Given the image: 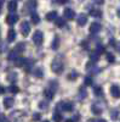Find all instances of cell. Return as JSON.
I'll list each match as a JSON object with an SVG mask.
<instances>
[{
  "instance_id": "obj_2",
  "label": "cell",
  "mask_w": 120,
  "mask_h": 122,
  "mask_svg": "<svg viewBox=\"0 0 120 122\" xmlns=\"http://www.w3.org/2000/svg\"><path fill=\"white\" fill-rule=\"evenodd\" d=\"M63 68H64V65L61 60H58V59H55L52 61V64H51V70L53 71L57 75H61L63 72Z\"/></svg>"
},
{
  "instance_id": "obj_34",
  "label": "cell",
  "mask_w": 120,
  "mask_h": 122,
  "mask_svg": "<svg viewBox=\"0 0 120 122\" xmlns=\"http://www.w3.org/2000/svg\"><path fill=\"white\" fill-rule=\"evenodd\" d=\"M86 95H87L86 90H84L83 88H80V99H84V98H86Z\"/></svg>"
},
{
  "instance_id": "obj_44",
  "label": "cell",
  "mask_w": 120,
  "mask_h": 122,
  "mask_svg": "<svg viewBox=\"0 0 120 122\" xmlns=\"http://www.w3.org/2000/svg\"><path fill=\"white\" fill-rule=\"evenodd\" d=\"M111 45L112 46H115V40L114 39H111Z\"/></svg>"
},
{
  "instance_id": "obj_6",
  "label": "cell",
  "mask_w": 120,
  "mask_h": 122,
  "mask_svg": "<svg viewBox=\"0 0 120 122\" xmlns=\"http://www.w3.org/2000/svg\"><path fill=\"white\" fill-rule=\"evenodd\" d=\"M58 107L63 110V111H67V112H71L73 111V104L72 103H59L58 104Z\"/></svg>"
},
{
  "instance_id": "obj_43",
  "label": "cell",
  "mask_w": 120,
  "mask_h": 122,
  "mask_svg": "<svg viewBox=\"0 0 120 122\" xmlns=\"http://www.w3.org/2000/svg\"><path fill=\"white\" fill-rule=\"evenodd\" d=\"M68 0H57V3L58 4H64V3H67Z\"/></svg>"
},
{
  "instance_id": "obj_9",
  "label": "cell",
  "mask_w": 120,
  "mask_h": 122,
  "mask_svg": "<svg viewBox=\"0 0 120 122\" xmlns=\"http://www.w3.org/2000/svg\"><path fill=\"white\" fill-rule=\"evenodd\" d=\"M63 16H64L66 20H73L74 16H75V12L73 11L72 9H66L63 11Z\"/></svg>"
},
{
  "instance_id": "obj_15",
  "label": "cell",
  "mask_w": 120,
  "mask_h": 122,
  "mask_svg": "<svg viewBox=\"0 0 120 122\" xmlns=\"http://www.w3.org/2000/svg\"><path fill=\"white\" fill-rule=\"evenodd\" d=\"M26 62H27V59H24V57H17L16 60H15V66H17V67H23L24 65H26Z\"/></svg>"
},
{
  "instance_id": "obj_35",
  "label": "cell",
  "mask_w": 120,
  "mask_h": 122,
  "mask_svg": "<svg viewBox=\"0 0 120 122\" xmlns=\"http://www.w3.org/2000/svg\"><path fill=\"white\" fill-rule=\"evenodd\" d=\"M96 51H97L98 54L104 53V46H103V45H98V46H97V49H96Z\"/></svg>"
},
{
  "instance_id": "obj_25",
  "label": "cell",
  "mask_w": 120,
  "mask_h": 122,
  "mask_svg": "<svg viewBox=\"0 0 120 122\" xmlns=\"http://www.w3.org/2000/svg\"><path fill=\"white\" fill-rule=\"evenodd\" d=\"M52 120H53L55 122H61V121L63 120V117H62V115L59 114V112L55 111V114H53V116H52Z\"/></svg>"
},
{
  "instance_id": "obj_32",
  "label": "cell",
  "mask_w": 120,
  "mask_h": 122,
  "mask_svg": "<svg viewBox=\"0 0 120 122\" xmlns=\"http://www.w3.org/2000/svg\"><path fill=\"white\" fill-rule=\"evenodd\" d=\"M39 107L41 110H46L49 107V104L46 103V101H40V103H39Z\"/></svg>"
},
{
  "instance_id": "obj_21",
  "label": "cell",
  "mask_w": 120,
  "mask_h": 122,
  "mask_svg": "<svg viewBox=\"0 0 120 122\" xmlns=\"http://www.w3.org/2000/svg\"><path fill=\"white\" fill-rule=\"evenodd\" d=\"M31 18H32V22H33L34 25H38V23L40 22V17H39V15H38L35 11H33V12L31 14Z\"/></svg>"
},
{
  "instance_id": "obj_40",
  "label": "cell",
  "mask_w": 120,
  "mask_h": 122,
  "mask_svg": "<svg viewBox=\"0 0 120 122\" xmlns=\"http://www.w3.org/2000/svg\"><path fill=\"white\" fill-rule=\"evenodd\" d=\"M92 1H93L95 4H97V5H102V4H104V0H92Z\"/></svg>"
},
{
  "instance_id": "obj_37",
  "label": "cell",
  "mask_w": 120,
  "mask_h": 122,
  "mask_svg": "<svg viewBox=\"0 0 120 122\" xmlns=\"http://www.w3.org/2000/svg\"><path fill=\"white\" fill-rule=\"evenodd\" d=\"M40 118H41V115L40 114H34L33 115V121H39Z\"/></svg>"
},
{
  "instance_id": "obj_49",
  "label": "cell",
  "mask_w": 120,
  "mask_h": 122,
  "mask_svg": "<svg viewBox=\"0 0 120 122\" xmlns=\"http://www.w3.org/2000/svg\"><path fill=\"white\" fill-rule=\"evenodd\" d=\"M43 122H49V121H43Z\"/></svg>"
},
{
  "instance_id": "obj_33",
  "label": "cell",
  "mask_w": 120,
  "mask_h": 122,
  "mask_svg": "<svg viewBox=\"0 0 120 122\" xmlns=\"http://www.w3.org/2000/svg\"><path fill=\"white\" fill-rule=\"evenodd\" d=\"M16 78H17V75H16V73H10V75L7 76V79L10 81V82H15Z\"/></svg>"
},
{
  "instance_id": "obj_3",
  "label": "cell",
  "mask_w": 120,
  "mask_h": 122,
  "mask_svg": "<svg viewBox=\"0 0 120 122\" xmlns=\"http://www.w3.org/2000/svg\"><path fill=\"white\" fill-rule=\"evenodd\" d=\"M19 20V16L15 12H10L7 16H6V23L10 25V26H13L15 23H17V21Z\"/></svg>"
},
{
  "instance_id": "obj_16",
  "label": "cell",
  "mask_w": 120,
  "mask_h": 122,
  "mask_svg": "<svg viewBox=\"0 0 120 122\" xmlns=\"http://www.w3.org/2000/svg\"><path fill=\"white\" fill-rule=\"evenodd\" d=\"M13 104H15L13 98H5V99H4V106H5L6 109L12 107V106H13Z\"/></svg>"
},
{
  "instance_id": "obj_17",
  "label": "cell",
  "mask_w": 120,
  "mask_h": 122,
  "mask_svg": "<svg viewBox=\"0 0 120 122\" xmlns=\"http://www.w3.org/2000/svg\"><path fill=\"white\" fill-rule=\"evenodd\" d=\"M45 18L47 20V21H55V20L57 18V11H50V12H47Z\"/></svg>"
},
{
  "instance_id": "obj_42",
  "label": "cell",
  "mask_w": 120,
  "mask_h": 122,
  "mask_svg": "<svg viewBox=\"0 0 120 122\" xmlns=\"http://www.w3.org/2000/svg\"><path fill=\"white\" fill-rule=\"evenodd\" d=\"M4 93H5V88L0 86V95H1V94H4Z\"/></svg>"
},
{
  "instance_id": "obj_45",
  "label": "cell",
  "mask_w": 120,
  "mask_h": 122,
  "mask_svg": "<svg viewBox=\"0 0 120 122\" xmlns=\"http://www.w3.org/2000/svg\"><path fill=\"white\" fill-rule=\"evenodd\" d=\"M66 122H74V120H71V118H68V120H66Z\"/></svg>"
},
{
  "instance_id": "obj_28",
  "label": "cell",
  "mask_w": 120,
  "mask_h": 122,
  "mask_svg": "<svg viewBox=\"0 0 120 122\" xmlns=\"http://www.w3.org/2000/svg\"><path fill=\"white\" fill-rule=\"evenodd\" d=\"M93 94H95L96 97H102V94H103L102 88H101V87H95V88H93Z\"/></svg>"
},
{
  "instance_id": "obj_29",
  "label": "cell",
  "mask_w": 120,
  "mask_h": 122,
  "mask_svg": "<svg viewBox=\"0 0 120 122\" xmlns=\"http://www.w3.org/2000/svg\"><path fill=\"white\" fill-rule=\"evenodd\" d=\"M106 57H107V61H108V62H111V64H113L114 61H115V56L112 53H107L106 54Z\"/></svg>"
},
{
  "instance_id": "obj_5",
  "label": "cell",
  "mask_w": 120,
  "mask_h": 122,
  "mask_svg": "<svg viewBox=\"0 0 120 122\" xmlns=\"http://www.w3.org/2000/svg\"><path fill=\"white\" fill-rule=\"evenodd\" d=\"M29 32H31V26H29V23L27 21H23L21 23V33H22V36L27 37L29 34Z\"/></svg>"
},
{
  "instance_id": "obj_7",
  "label": "cell",
  "mask_w": 120,
  "mask_h": 122,
  "mask_svg": "<svg viewBox=\"0 0 120 122\" xmlns=\"http://www.w3.org/2000/svg\"><path fill=\"white\" fill-rule=\"evenodd\" d=\"M101 28H102L101 23H98V22H93L91 26H90V33H91V34H96V33H98L99 30H101Z\"/></svg>"
},
{
  "instance_id": "obj_26",
  "label": "cell",
  "mask_w": 120,
  "mask_h": 122,
  "mask_svg": "<svg viewBox=\"0 0 120 122\" xmlns=\"http://www.w3.org/2000/svg\"><path fill=\"white\" fill-rule=\"evenodd\" d=\"M55 25H56L57 27H63V26L66 25V22H64V20H63V18L57 17V18L55 20Z\"/></svg>"
},
{
  "instance_id": "obj_12",
  "label": "cell",
  "mask_w": 120,
  "mask_h": 122,
  "mask_svg": "<svg viewBox=\"0 0 120 122\" xmlns=\"http://www.w3.org/2000/svg\"><path fill=\"white\" fill-rule=\"evenodd\" d=\"M44 97L47 99V100H52L53 97H55V90L53 89H45L44 90Z\"/></svg>"
},
{
  "instance_id": "obj_48",
  "label": "cell",
  "mask_w": 120,
  "mask_h": 122,
  "mask_svg": "<svg viewBox=\"0 0 120 122\" xmlns=\"http://www.w3.org/2000/svg\"><path fill=\"white\" fill-rule=\"evenodd\" d=\"M0 14H1V5H0Z\"/></svg>"
},
{
  "instance_id": "obj_24",
  "label": "cell",
  "mask_w": 120,
  "mask_h": 122,
  "mask_svg": "<svg viewBox=\"0 0 120 122\" xmlns=\"http://www.w3.org/2000/svg\"><path fill=\"white\" fill-rule=\"evenodd\" d=\"M7 90L10 92V93H12V94H17L18 92H19V88L17 86H15V84H11V86L7 88Z\"/></svg>"
},
{
  "instance_id": "obj_36",
  "label": "cell",
  "mask_w": 120,
  "mask_h": 122,
  "mask_svg": "<svg viewBox=\"0 0 120 122\" xmlns=\"http://www.w3.org/2000/svg\"><path fill=\"white\" fill-rule=\"evenodd\" d=\"M118 116H119V111L118 110H115V111H113V112H112V118L113 120H116Z\"/></svg>"
},
{
  "instance_id": "obj_14",
  "label": "cell",
  "mask_w": 120,
  "mask_h": 122,
  "mask_svg": "<svg viewBox=\"0 0 120 122\" xmlns=\"http://www.w3.org/2000/svg\"><path fill=\"white\" fill-rule=\"evenodd\" d=\"M87 22V16L85 14H80L78 16V25L79 26H85Z\"/></svg>"
},
{
  "instance_id": "obj_10",
  "label": "cell",
  "mask_w": 120,
  "mask_h": 122,
  "mask_svg": "<svg viewBox=\"0 0 120 122\" xmlns=\"http://www.w3.org/2000/svg\"><path fill=\"white\" fill-rule=\"evenodd\" d=\"M111 94L114 98H120V88L116 84H114V86L111 87Z\"/></svg>"
},
{
  "instance_id": "obj_18",
  "label": "cell",
  "mask_w": 120,
  "mask_h": 122,
  "mask_svg": "<svg viewBox=\"0 0 120 122\" xmlns=\"http://www.w3.org/2000/svg\"><path fill=\"white\" fill-rule=\"evenodd\" d=\"M91 111H92L95 115H99V114H102V107L99 106L98 104H93L91 106Z\"/></svg>"
},
{
  "instance_id": "obj_13",
  "label": "cell",
  "mask_w": 120,
  "mask_h": 122,
  "mask_svg": "<svg viewBox=\"0 0 120 122\" xmlns=\"http://www.w3.org/2000/svg\"><path fill=\"white\" fill-rule=\"evenodd\" d=\"M15 39H16V30L11 28L10 30H7V43L13 42Z\"/></svg>"
},
{
  "instance_id": "obj_22",
  "label": "cell",
  "mask_w": 120,
  "mask_h": 122,
  "mask_svg": "<svg viewBox=\"0 0 120 122\" xmlns=\"http://www.w3.org/2000/svg\"><path fill=\"white\" fill-rule=\"evenodd\" d=\"M90 15L93 16V17H101L102 16V11L98 9H91L90 10Z\"/></svg>"
},
{
  "instance_id": "obj_41",
  "label": "cell",
  "mask_w": 120,
  "mask_h": 122,
  "mask_svg": "<svg viewBox=\"0 0 120 122\" xmlns=\"http://www.w3.org/2000/svg\"><path fill=\"white\" fill-rule=\"evenodd\" d=\"M91 122H107L104 118H95V120H91Z\"/></svg>"
},
{
  "instance_id": "obj_38",
  "label": "cell",
  "mask_w": 120,
  "mask_h": 122,
  "mask_svg": "<svg viewBox=\"0 0 120 122\" xmlns=\"http://www.w3.org/2000/svg\"><path fill=\"white\" fill-rule=\"evenodd\" d=\"M0 122H9V120L5 117V115L3 114H0Z\"/></svg>"
},
{
  "instance_id": "obj_47",
  "label": "cell",
  "mask_w": 120,
  "mask_h": 122,
  "mask_svg": "<svg viewBox=\"0 0 120 122\" xmlns=\"http://www.w3.org/2000/svg\"><path fill=\"white\" fill-rule=\"evenodd\" d=\"M3 3H4V0H0V5H1Z\"/></svg>"
},
{
  "instance_id": "obj_46",
  "label": "cell",
  "mask_w": 120,
  "mask_h": 122,
  "mask_svg": "<svg viewBox=\"0 0 120 122\" xmlns=\"http://www.w3.org/2000/svg\"><path fill=\"white\" fill-rule=\"evenodd\" d=\"M118 16H119V17H120V9H119V10H118Z\"/></svg>"
},
{
  "instance_id": "obj_11",
  "label": "cell",
  "mask_w": 120,
  "mask_h": 122,
  "mask_svg": "<svg viewBox=\"0 0 120 122\" xmlns=\"http://www.w3.org/2000/svg\"><path fill=\"white\" fill-rule=\"evenodd\" d=\"M7 10L10 12H15L17 10V1H15V0H10V1H7Z\"/></svg>"
},
{
  "instance_id": "obj_20",
  "label": "cell",
  "mask_w": 120,
  "mask_h": 122,
  "mask_svg": "<svg viewBox=\"0 0 120 122\" xmlns=\"http://www.w3.org/2000/svg\"><path fill=\"white\" fill-rule=\"evenodd\" d=\"M33 75L36 77V78H41L44 76V72H43V68L40 67H36V68H33Z\"/></svg>"
},
{
  "instance_id": "obj_31",
  "label": "cell",
  "mask_w": 120,
  "mask_h": 122,
  "mask_svg": "<svg viewBox=\"0 0 120 122\" xmlns=\"http://www.w3.org/2000/svg\"><path fill=\"white\" fill-rule=\"evenodd\" d=\"M84 84L85 86H92V78L91 77H85V79H84Z\"/></svg>"
},
{
  "instance_id": "obj_23",
  "label": "cell",
  "mask_w": 120,
  "mask_h": 122,
  "mask_svg": "<svg viewBox=\"0 0 120 122\" xmlns=\"http://www.w3.org/2000/svg\"><path fill=\"white\" fill-rule=\"evenodd\" d=\"M32 67H33V60H27V62L24 65V68H26V72H31L32 71Z\"/></svg>"
},
{
  "instance_id": "obj_4",
  "label": "cell",
  "mask_w": 120,
  "mask_h": 122,
  "mask_svg": "<svg viewBox=\"0 0 120 122\" xmlns=\"http://www.w3.org/2000/svg\"><path fill=\"white\" fill-rule=\"evenodd\" d=\"M44 40V34L41 30H36V32L33 34V42L35 45H41Z\"/></svg>"
},
{
  "instance_id": "obj_19",
  "label": "cell",
  "mask_w": 120,
  "mask_h": 122,
  "mask_svg": "<svg viewBox=\"0 0 120 122\" xmlns=\"http://www.w3.org/2000/svg\"><path fill=\"white\" fill-rule=\"evenodd\" d=\"M99 55H101V54H98L97 51H96V50H95V51H92V53H90V60H91V62H97V61H98V59H99Z\"/></svg>"
},
{
  "instance_id": "obj_39",
  "label": "cell",
  "mask_w": 120,
  "mask_h": 122,
  "mask_svg": "<svg viewBox=\"0 0 120 122\" xmlns=\"http://www.w3.org/2000/svg\"><path fill=\"white\" fill-rule=\"evenodd\" d=\"M4 51H5V44L0 42V53H4Z\"/></svg>"
},
{
  "instance_id": "obj_30",
  "label": "cell",
  "mask_w": 120,
  "mask_h": 122,
  "mask_svg": "<svg viewBox=\"0 0 120 122\" xmlns=\"http://www.w3.org/2000/svg\"><path fill=\"white\" fill-rule=\"evenodd\" d=\"M75 78H78V73L75 72V71H72V72L68 75V79L69 81H74Z\"/></svg>"
},
{
  "instance_id": "obj_8",
  "label": "cell",
  "mask_w": 120,
  "mask_h": 122,
  "mask_svg": "<svg viewBox=\"0 0 120 122\" xmlns=\"http://www.w3.org/2000/svg\"><path fill=\"white\" fill-rule=\"evenodd\" d=\"M35 7H36V3L34 1V0H29V1L24 5V9L27 10V11H31V14L35 10Z\"/></svg>"
},
{
  "instance_id": "obj_27",
  "label": "cell",
  "mask_w": 120,
  "mask_h": 122,
  "mask_svg": "<svg viewBox=\"0 0 120 122\" xmlns=\"http://www.w3.org/2000/svg\"><path fill=\"white\" fill-rule=\"evenodd\" d=\"M58 46H59V38L56 36V37L53 38V42H52V45H51V48H52L53 50H56V49H58Z\"/></svg>"
},
{
  "instance_id": "obj_1",
  "label": "cell",
  "mask_w": 120,
  "mask_h": 122,
  "mask_svg": "<svg viewBox=\"0 0 120 122\" xmlns=\"http://www.w3.org/2000/svg\"><path fill=\"white\" fill-rule=\"evenodd\" d=\"M24 49H26V44H24L23 42L17 43V45L11 50V51L9 53L7 59H9V60H11V61H15V60L18 57V55H19V54H22V53L24 51Z\"/></svg>"
}]
</instances>
